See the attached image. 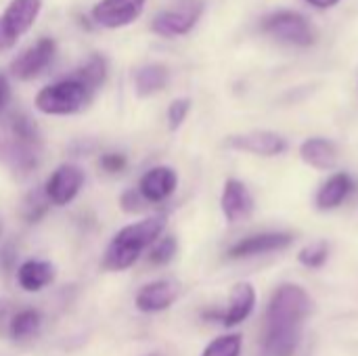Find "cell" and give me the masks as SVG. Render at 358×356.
<instances>
[{"mask_svg":"<svg viewBox=\"0 0 358 356\" xmlns=\"http://www.w3.org/2000/svg\"><path fill=\"white\" fill-rule=\"evenodd\" d=\"M310 313L313 300L304 287L296 283L279 285L264 315L262 356H294Z\"/></svg>","mask_w":358,"mask_h":356,"instance_id":"6da1fadb","label":"cell"},{"mask_svg":"<svg viewBox=\"0 0 358 356\" xmlns=\"http://www.w3.org/2000/svg\"><path fill=\"white\" fill-rule=\"evenodd\" d=\"M164 229H166V216H151L124 227L122 231L115 233V237L107 245L101 262L103 269L113 273L130 269L143 256V252L149 250L162 237Z\"/></svg>","mask_w":358,"mask_h":356,"instance_id":"7a4b0ae2","label":"cell"},{"mask_svg":"<svg viewBox=\"0 0 358 356\" xmlns=\"http://www.w3.org/2000/svg\"><path fill=\"white\" fill-rule=\"evenodd\" d=\"M92 99V92L73 76L44 86L36 94V109L46 115H71L82 111Z\"/></svg>","mask_w":358,"mask_h":356,"instance_id":"3957f363","label":"cell"},{"mask_svg":"<svg viewBox=\"0 0 358 356\" xmlns=\"http://www.w3.org/2000/svg\"><path fill=\"white\" fill-rule=\"evenodd\" d=\"M260 27L275 40L285 44L306 48L317 42V31L310 25V21L294 10H275L262 19Z\"/></svg>","mask_w":358,"mask_h":356,"instance_id":"277c9868","label":"cell"},{"mask_svg":"<svg viewBox=\"0 0 358 356\" xmlns=\"http://www.w3.org/2000/svg\"><path fill=\"white\" fill-rule=\"evenodd\" d=\"M42 0H10L0 15V52L13 48L38 19Z\"/></svg>","mask_w":358,"mask_h":356,"instance_id":"5b68a950","label":"cell"},{"mask_svg":"<svg viewBox=\"0 0 358 356\" xmlns=\"http://www.w3.org/2000/svg\"><path fill=\"white\" fill-rule=\"evenodd\" d=\"M82 187H84V170L78 164H61L48 176L44 185V193L50 206L63 208L78 197Z\"/></svg>","mask_w":358,"mask_h":356,"instance_id":"8992f818","label":"cell"},{"mask_svg":"<svg viewBox=\"0 0 358 356\" xmlns=\"http://www.w3.org/2000/svg\"><path fill=\"white\" fill-rule=\"evenodd\" d=\"M296 241V237L292 233H283V231H268V233H256L250 237L239 239L237 243H233L227 252V256L231 260H243V258H254V256H264L271 252H281L287 250L292 243Z\"/></svg>","mask_w":358,"mask_h":356,"instance_id":"52a82bcc","label":"cell"},{"mask_svg":"<svg viewBox=\"0 0 358 356\" xmlns=\"http://www.w3.org/2000/svg\"><path fill=\"white\" fill-rule=\"evenodd\" d=\"M256 306V290L250 283H237L231 292L229 306L224 311H203L201 317L208 321H218L224 327H235L243 323Z\"/></svg>","mask_w":358,"mask_h":356,"instance_id":"ba28073f","label":"cell"},{"mask_svg":"<svg viewBox=\"0 0 358 356\" xmlns=\"http://www.w3.org/2000/svg\"><path fill=\"white\" fill-rule=\"evenodd\" d=\"M201 13H203V4L197 0H191L174 10H164L153 19V31L164 38L185 36L195 27Z\"/></svg>","mask_w":358,"mask_h":356,"instance_id":"9c48e42d","label":"cell"},{"mask_svg":"<svg viewBox=\"0 0 358 356\" xmlns=\"http://www.w3.org/2000/svg\"><path fill=\"white\" fill-rule=\"evenodd\" d=\"M227 147L252 155H262V157H275L287 151V141L271 130H254L245 134H233L227 138Z\"/></svg>","mask_w":358,"mask_h":356,"instance_id":"30bf717a","label":"cell"},{"mask_svg":"<svg viewBox=\"0 0 358 356\" xmlns=\"http://www.w3.org/2000/svg\"><path fill=\"white\" fill-rule=\"evenodd\" d=\"M55 40L52 38H40L34 46H29L27 50H23L13 63H10V73L17 80H31L38 73H42L48 63L55 57Z\"/></svg>","mask_w":358,"mask_h":356,"instance_id":"8fae6325","label":"cell"},{"mask_svg":"<svg viewBox=\"0 0 358 356\" xmlns=\"http://www.w3.org/2000/svg\"><path fill=\"white\" fill-rule=\"evenodd\" d=\"M147 0H101L92 6V19L109 29L124 27L141 17Z\"/></svg>","mask_w":358,"mask_h":356,"instance_id":"7c38bea8","label":"cell"},{"mask_svg":"<svg viewBox=\"0 0 358 356\" xmlns=\"http://www.w3.org/2000/svg\"><path fill=\"white\" fill-rule=\"evenodd\" d=\"M178 187V174L170 166H155L138 180V193L147 204H162L172 197Z\"/></svg>","mask_w":358,"mask_h":356,"instance_id":"4fadbf2b","label":"cell"},{"mask_svg":"<svg viewBox=\"0 0 358 356\" xmlns=\"http://www.w3.org/2000/svg\"><path fill=\"white\" fill-rule=\"evenodd\" d=\"M220 208H222L227 222H231V225L243 222L254 214V197L241 180L229 178L222 189Z\"/></svg>","mask_w":358,"mask_h":356,"instance_id":"5bb4252c","label":"cell"},{"mask_svg":"<svg viewBox=\"0 0 358 356\" xmlns=\"http://www.w3.org/2000/svg\"><path fill=\"white\" fill-rule=\"evenodd\" d=\"M180 296V287L172 279H159L153 283H147L138 290L134 304L141 313H162L170 308Z\"/></svg>","mask_w":358,"mask_h":356,"instance_id":"9a60e30c","label":"cell"},{"mask_svg":"<svg viewBox=\"0 0 358 356\" xmlns=\"http://www.w3.org/2000/svg\"><path fill=\"white\" fill-rule=\"evenodd\" d=\"M357 189L355 178L348 172H338L331 178H327V183L321 185V189L317 191L315 204L319 210H334L340 208Z\"/></svg>","mask_w":358,"mask_h":356,"instance_id":"2e32d148","label":"cell"},{"mask_svg":"<svg viewBox=\"0 0 358 356\" xmlns=\"http://www.w3.org/2000/svg\"><path fill=\"white\" fill-rule=\"evenodd\" d=\"M300 157L317 170H331L338 164V147L327 138L315 136L300 145Z\"/></svg>","mask_w":358,"mask_h":356,"instance_id":"e0dca14e","label":"cell"},{"mask_svg":"<svg viewBox=\"0 0 358 356\" xmlns=\"http://www.w3.org/2000/svg\"><path fill=\"white\" fill-rule=\"evenodd\" d=\"M17 281L23 292H42L55 281V266L46 260H27L17 269Z\"/></svg>","mask_w":358,"mask_h":356,"instance_id":"ac0fdd59","label":"cell"},{"mask_svg":"<svg viewBox=\"0 0 358 356\" xmlns=\"http://www.w3.org/2000/svg\"><path fill=\"white\" fill-rule=\"evenodd\" d=\"M168 78H170V73L164 65L151 63V65L141 67L134 76V86H136L138 97H151V94L164 90L168 84Z\"/></svg>","mask_w":358,"mask_h":356,"instance_id":"d6986e66","label":"cell"},{"mask_svg":"<svg viewBox=\"0 0 358 356\" xmlns=\"http://www.w3.org/2000/svg\"><path fill=\"white\" fill-rule=\"evenodd\" d=\"M73 78H78L92 94L105 84V78H107V63L101 55H92L76 73H71Z\"/></svg>","mask_w":358,"mask_h":356,"instance_id":"ffe728a7","label":"cell"},{"mask_svg":"<svg viewBox=\"0 0 358 356\" xmlns=\"http://www.w3.org/2000/svg\"><path fill=\"white\" fill-rule=\"evenodd\" d=\"M40 327H42V315L36 308H23L10 321V336L15 340H27L36 336Z\"/></svg>","mask_w":358,"mask_h":356,"instance_id":"44dd1931","label":"cell"},{"mask_svg":"<svg viewBox=\"0 0 358 356\" xmlns=\"http://www.w3.org/2000/svg\"><path fill=\"white\" fill-rule=\"evenodd\" d=\"M48 208H50V201L44 189H34L25 195L21 204V216L25 218V222H40L46 216Z\"/></svg>","mask_w":358,"mask_h":356,"instance_id":"7402d4cb","label":"cell"},{"mask_svg":"<svg viewBox=\"0 0 358 356\" xmlns=\"http://www.w3.org/2000/svg\"><path fill=\"white\" fill-rule=\"evenodd\" d=\"M10 132H13V143L31 145V147L40 145L38 130H36V126L31 124V120L27 115H15L13 122H10Z\"/></svg>","mask_w":358,"mask_h":356,"instance_id":"603a6c76","label":"cell"},{"mask_svg":"<svg viewBox=\"0 0 358 356\" xmlns=\"http://www.w3.org/2000/svg\"><path fill=\"white\" fill-rule=\"evenodd\" d=\"M178 252V241L176 237L168 235V237H159L151 248H149V262L155 264V266H164L168 262L174 260Z\"/></svg>","mask_w":358,"mask_h":356,"instance_id":"cb8c5ba5","label":"cell"},{"mask_svg":"<svg viewBox=\"0 0 358 356\" xmlns=\"http://www.w3.org/2000/svg\"><path fill=\"white\" fill-rule=\"evenodd\" d=\"M241 346H243L241 336L229 334V336H220L214 342H210L201 356H239L241 355Z\"/></svg>","mask_w":358,"mask_h":356,"instance_id":"d4e9b609","label":"cell"},{"mask_svg":"<svg viewBox=\"0 0 358 356\" xmlns=\"http://www.w3.org/2000/svg\"><path fill=\"white\" fill-rule=\"evenodd\" d=\"M298 260L306 269H321V266H325V262L329 260V243L327 241H315V243L306 245L298 254Z\"/></svg>","mask_w":358,"mask_h":356,"instance_id":"484cf974","label":"cell"},{"mask_svg":"<svg viewBox=\"0 0 358 356\" xmlns=\"http://www.w3.org/2000/svg\"><path fill=\"white\" fill-rule=\"evenodd\" d=\"M189 109H191V101L189 99H176V101H172V105L168 107V124H170L172 130H176V128L182 126V122L189 115Z\"/></svg>","mask_w":358,"mask_h":356,"instance_id":"4316f807","label":"cell"},{"mask_svg":"<svg viewBox=\"0 0 358 356\" xmlns=\"http://www.w3.org/2000/svg\"><path fill=\"white\" fill-rule=\"evenodd\" d=\"M99 166H101L107 174H117V172H124V170H126L128 159H126L122 153H105V155H101Z\"/></svg>","mask_w":358,"mask_h":356,"instance_id":"83f0119b","label":"cell"},{"mask_svg":"<svg viewBox=\"0 0 358 356\" xmlns=\"http://www.w3.org/2000/svg\"><path fill=\"white\" fill-rule=\"evenodd\" d=\"M145 204H147V201L141 197L138 189H136V191H134V189H128V191H124L122 197H120V206H122V210L128 212V214L141 212V210L145 208Z\"/></svg>","mask_w":358,"mask_h":356,"instance_id":"f1b7e54d","label":"cell"},{"mask_svg":"<svg viewBox=\"0 0 358 356\" xmlns=\"http://www.w3.org/2000/svg\"><path fill=\"white\" fill-rule=\"evenodd\" d=\"M8 101H10V86H8L6 78L0 73V111H4Z\"/></svg>","mask_w":358,"mask_h":356,"instance_id":"f546056e","label":"cell"},{"mask_svg":"<svg viewBox=\"0 0 358 356\" xmlns=\"http://www.w3.org/2000/svg\"><path fill=\"white\" fill-rule=\"evenodd\" d=\"M13 262H15V252H13L10 245H6V248L0 252V266L8 271V269H13Z\"/></svg>","mask_w":358,"mask_h":356,"instance_id":"4dcf8cb0","label":"cell"},{"mask_svg":"<svg viewBox=\"0 0 358 356\" xmlns=\"http://www.w3.org/2000/svg\"><path fill=\"white\" fill-rule=\"evenodd\" d=\"M304 2H308L310 6H317V8H334L342 0H304Z\"/></svg>","mask_w":358,"mask_h":356,"instance_id":"1f68e13d","label":"cell"},{"mask_svg":"<svg viewBox=\"0 0 358 356\" xmlns=\"http://www.w3.org/2000/svg\"><path fill=\"white\" fill-rule=\"evenodd\" d=\"M6 311H8V302H6V300H0V321L4 319Z\"/></svg>","mask_w":358,"mask_h":356,"instance_id":"d6a6232c","label":"cell"}]
</instances>
